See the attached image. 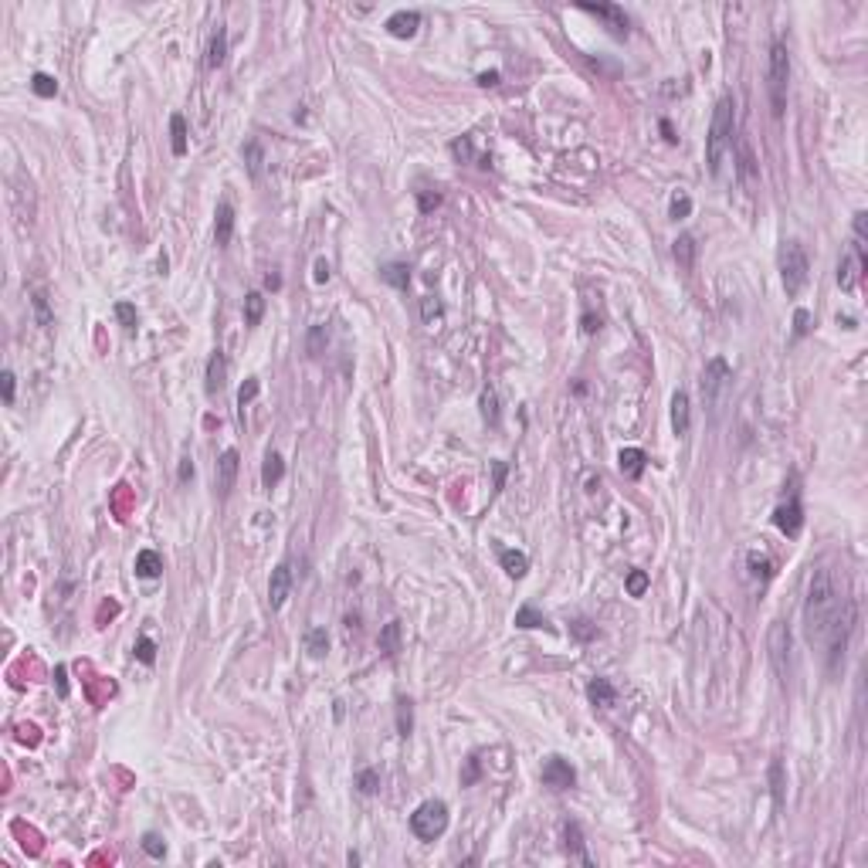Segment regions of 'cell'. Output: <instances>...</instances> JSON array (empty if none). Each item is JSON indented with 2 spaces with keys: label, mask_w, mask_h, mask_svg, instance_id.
Wrapping results in <instances>:
<instances>
[{
  "label": "cell",
  "mask_w": 868,
  "mask_h": 868,
  "mask_svg": "<svg viewBox=\"0 0 868 868\" xmlns=\"http://www.w3.org/2000/svg\"><path fill=\"white\" fill-rule=\"evenodd\" d=\"M838 590H834V577L827 567H814V574L807 580V601H804V631H807V641L821 645L824 631L838 611Z\"/></svg>",
  "instance_id": "1"
},
{
  "label": "cell",
  "mask_w": 868,
  "mask_h": 868,
  "mask_svg": "<svg viewBox=\"0 0 868 868\" xmlns=\"http://www.w3.org/2000/svg\"><path fill=\"white\" fill-rule=\"evenodd\" d=\"M736 133V102L733 95H723L713 109V122H709V136H706V163H709V173L719 177V166H723V153L730 150Z\"/></svg>",
  "instance_id": "2"
},
{
  "label": "cell",
  "mask_w": 868,
  "mask_h": 868,
  "mask_svg": "<svg viewBox=\"0 0 868 868\" xmlns=\"http://www.w3.org/2000/svg\"><path fill=\"white\" fill-rule=\"evenodd\" d=\"M855 621H858V607L855 601H845L838 604V611H834V618L827 624V631H824V641L821 645L827 648V671L834 675L841 662H845V651H848V638H851V631H855Z\"/></svg>",
  "instance_id": "3"
},
{
  "label": "cell",
  "mask_w": 868,
  "mask_h": 868,
  "mask_svg": "<svg viewBox=\"0 0 868 868\" xmlns=\"http://www.w3.org/2000/svg\"><path fill=\"white\" fill-rule=\"evenodd\" d=\"M787 82H790V55L783 41L770 45V68H767V89H770V109L774 119H783L787 112Z\"/></svg>",
  "instance_id": "4"
},
{
  "label": "cell",
  "mask_w": 868,
  "mask_h": 868,
  "mask_svg": "<svg viewBox=\"0 0 868 868\" xmlns=\"http://www.w3.org/2000/svg\"><path fill=\"white\" fill-rule=\"evenodd\" d=\"M807 275H811V262L804 255V248L797 241H783L780 248V282H783V292L794 299L801 295V289L807 285Z\"/></svg>",
  "instance_id": "5"
},
{
  "label": "cell",
  "mask_w": 868,
  "mask_h": 868,
  "mask_svg": "<svg viewBox=\"0 0 868 868\" xmlns=\"http://www.w3.org/2000/svg\"><path fill=\"white\" fill-rule=\"evenodd\" d=\"M730 383H733V370H730V363L723 357H713L706 363V370H702V401L706 407L719 414V407L726 401V390H730Z\"/></svg>",
  "instance_id": "6"
},
{
  "label": "cell",
  "mask_w": 868,
  "mask_h": 868,
  "mask_svg": "<svg viewBox=\"0 0 868 868\" xmlns=\"http://www.w3.org/2000/svg\"><path fill=\"white\" fill-rule=\"evenodd\" d=\"M411 831L421 841H438L448 831V804L445 801H424L414 814H411Z\"/></svg>",
  "instance_id": "7"
},
{
  "label": "cell",
  "mask_w": 868,
  "mask_h": 868,
  "mask_svg": "<svg viewBox=\"0 0 868 868\" xmlns=\"http://www.w3.org/2000/svg\"><path fill=\"white\" fill-rule=\"evenodd\" d=\"M790 645H794V638H790V627H787L783 621H777L774 627H770L767 648H770V662H774V671H777L783 682L790 678Z\"/></svg>",
  "instance_id": "8"
},
{
  "label": "cell",
  "mask_w": 868,
  "mask_h": 868,
  "mask_svg": "<svg viewBox=\"0 0 868 868\" xmlns=\"http://www.w3.org/2000/svg\"><path fill=\"white\" fill-rule=\"evenodd\" d=\"M862 271H865V245L862 241H851V251L841 255V262H838V285L845 292H851L858 285Z\"/></svg>",
  "instance_id": "9"
},
{
  "label": "cell",
  "mask_w": 868,
  "mask_h": 868,
  "mask_svg": "<svg viewBox=\"0 0 868 868\" xmlns=\"http://www.w3.org/2000/svg\"><path fill=\"white\" fill-rule=\"evenodd\" d=\"M580 10L583 14H594V17H601L604 27L614 34V38H627V14H624V7L618 3H580Z\"/></svg>",
  "instance_id": "10"
},
{
  "label": "cell",
  "mask_w": 868,
  "mask_h": 868,
  "mask_svg": "<svg viewBox=\"0 0 868 868\" xmlns=\"http://www.w3.org/2000/svg\"><path fill=\"white\" fill-rule=\"evenodd\" d=\"M543 783L553 787V790H570L577 783V770L567 763L563 757H550L543 763Z\"/></svg>",
  "instance_id": "11"
},
{
  "label": "cell",
  "mask_w": 868,
  "mask_h": 868,
  "mask_svg": "<svg viewBox=\"0 0 868 868\" xmlns=\"http://www.w3.org/2000/svg\"><path fill=\"white\" fill-rule=\"evenodd\" d=\"M774 526H777L780 533L787 536V539H794V536L801 533L804 526V509L797 499H787V502H780L777 509H774Z\"/></svg>",
  "instance_id": "12"
},
{
  "label": "cell",
  "mask_w": 868,
  "mask_h": 868,
  "mask_svg": "<svg viewBox=\"0 0 868 868\" xmlns=\"http://www.w3.org/2000/svg\"><path fill=\"white\" fill-rule=\"evenodd\" d=\"M289 594H292V567L289 563H278L271 570V580H268V604H271V611L285 607Z\"/></svg>",
  "instance_id": "13"
},
{
  "label": "cell",
  "mask_w": 868,
  "mask_h": 868,
  "mask_svg": "<svg viewBox=\"0 0 868 868\" xmlns=\"http://www.w3.org/2000/svg\"><path fill=\"white\" fill-rule=\"evenodd\" d=\"M238 465H241V458H238V451H234V448H227L221 458H218V495H221V499H227L231 489H234Z\"/></svg>",
  "instance_id": "14"
},
{
  "label": "cell",
  "mask_w": 868,
  "mask_h": 868,
  "mask_svg": "<svg viewBox=\"0 0 868 868\" xmlns=\"http://www.w3.org/2000/svg\"><path fill=\"white\" fill-rule=\"evenodd\" d=\"M224 383H227V360H224L221 350H214L211 360H207V383H204V390L214 397V394H221Z\"/></svg>",
  "instance_id": "15"
},
{
  "label": "cell",
  "mask_w": 868,
  "mask_h": 868,
  "mask_svg": "<svg viewBox=\"0 0 868 868\" xmlns=\"http://www.w3.org/2000/svg\"><path fill=\"white\" fill-rule=\"evenodd\" d=\"M418 27H421V14L418 10H397V14L387 17V31L394 38H414Z\"/></svg>",
  "instance_id": "16"
},
{
  "label": "cell",
  "mask_w": 868,
  "mask_h": 868,
  "mask_svg": "<svg viewBox=\"0 0 868 868\" xmlns=\"http://www.w3.org/2000/svg\"><path fill=\"white\" fill-rule=\"evenodd\" d=\"M671 427H675L678 438H685L689 427H692V404H689V394H685V390H678V394L671 397Z\"/></svg>",
  "instance_id": "17"
},
{
  "label": "cell",
  "mask_w": 868,
  "mask_h": 868,
  "mask_svg": "<svg viewBox=\"0 0 868 868\" xmlns=\"http://www.w3.org/2000/svg\"><path fill=\"white\" fill-rule=\"evenodd\" d=\"M231 234H234V207L227 201H221L218 204V214H214V241L224 248L231 241Z\"/></svg>",
  "instance_id": "18"
},
{
  "label": "cell",
  "mask_w": 868,
  "mask_h": 868,
  "mask_svg": "<svg viewBox=\"0 0 868 868\" xmlns=\"http://www.w3.org/2000/svg\"><path fill=\"white\" fill-rule=\"evenodd\" d=\"M645 465H648V455L641 448H624L621 455H618V468H621L627 478H641Z\"/></svg>",
  "instance_id": "19"
},
{
  "label": "cell",
  "mask_w": 868,
  "mask_h": 868,
  "mask_svg": "<svg viewBox=\"0 0 868 868\" xmlns=\"http://www.w3.org/2000/svg\"><path fill=\"white\" fill-rule=\"evenodd\" d=\"M163 574V557L156 550H139L136 553V577L143 580H156Z\"/></svg>",
  "instance_id": "20"
},
{
  "label": "cell",
  "mask_w": 868,
  "mask_h": 868,
  "mask_svg": "<svg viewBox=\"0 0 868 868\" xmlns=\"http://www.w3.org/2000/svg\"><path fill=\"white\" fill-rule=\"evenodd\" d=\"M587 695H590V702L601 706V709H611V706L618 702V689H614L607 678H594V682L587 685Z\"/></svg>",
  "instance_id": "21"
},
{
  "label": "cell",
  "mask_w": 868,
  "mask_h": 868,
  "mask_svg": "<svg viewBox=\"0 0 868 868\" xmlns=\"http://www.w3.org/2000/svg\"><path fill=\"white\" fill-rule=\"evenodd\" d=\"M282 475H285V462H282V455H278V451H268L265 465H262V485H265V489H275V485L282 482Z\"/></svg>",
  "instance_id": "22"
},
{
  "label": "cell",
  "mask_w": 868,
  "mask_h": 868,
  "mask_svg": "<svg viewBox=\"0 0 868 868\" xmlns=\"http://www.w3.org/2000/svg\"><path fill=\"white\" fill-rule=\"evenodd\" d=\"M224 58H227V31L218 24V31L211 34V45H207V68H221Z\"/></svg>",
  "instance_id": "23"
},
{
  "label": "cell",
  "mask_w": 868,
  "mask_h": 868,
  "mask_svg": "<svg viewBox=\"0 0 868 868\" xmlns=\"http://www.w3.org/2000/svg\"><path fill=\"white\" fill-rule=\"evenodd\" d=\"M736 153H739V163H736V173H739V180H743V183H753V177H757V159H753L750 143H746V139H739Z\"/></svg>",
  "instance_id": "24"
},
{
  "label": "cell",
  "mask_w": 868,
  "mask_h": 868,
  "mask_svg": "<svg viewBox=\"0 0 868 868\" xmlns=\"http://www.w3.org/2000/svg\"><path fill=\"white\" fill-rule=\"evenodd\" d=\"M695 251H699V245H695V238H692V234H678V238H675V245H671V255H675V262H678L682 268L695 265Z\"/></svg>",
  "instance_id": "25"
},
{
  "label": "cell",
  "mask_w": 868,
  "mask_h": 868,
  "mask_svg": "<svg viewBox=\"0 0 868 868\" xmlns=\"http://www.w3.org/2000/svg\"><path fill=\"white\" fill-rule=\"evenodd\" d=\"M380 278L387 282V285H394V289H407L411 285V268L404 265V262H390V265L380 268Z\"/></svg>",
  "instance_id": "26"
},
{
  "label": "cell",
  "mask_w": 868,
  "mask_h": 868,
  "mask_svg": "<svg viewBox=\"0 0 868 868\" xmlns=\"http://www.w3.org/2000/svg\"><path fill=\"white\" fill-rule=\"evenodd\" d=\"M380 651H383L387 658H394V655L401 651V621L383 624V631H380Z\"/></svg>",
  "instance_id": "27"
},
{
  "label": "cell",
  "mask_w": 868,
  "mask_h": 868,
  "mask_svg": "<svg viewBox=\"0 0 868 868\" xmlns=\"http://www.w3.org/2000/svg\"><path fill=\"white\" fill-rule=\"evenodd\" d=\"M563 838H567V851H570L574 858H580L583 865H590V855L583 851V834H580V824H574V821L567 824V827H563Z\"/></svg>",
  "instance_id": "28"
},
{
  "label": "cell",
  "mask_w": 868,
  "mask_h": 868,
  "mask_svg": "<svg viewBox=\"0 0 868 868\" xmlns=\"http://www.w3.org/2000/svg\"><path fill=\"white\" fill-rule=\"evenodd\" d=\"M502 570L509 574V577H526V570H529V560H526V553H519V550H502Z\"/></svg>",
  "instance_id": "29"
},
{
  "label": "cell",
  "mask_w": 868,
  "mask_h": 868,
  "mask_svg": "<svg viewBox=\"0 0 868 868\" xmlns=\"http://www.w3.org/2000/svg\"><path fill=\"white\" fill-rule=\"evenodd\" d=\"M170 146H173V156L187 153V119L183 115H170Z\"/></svg>",
  "instance_id": "30"
},
{
  "label": "cell",
  "mask_w": 868,
  "mask_h": 868,
  "mask_svg": "<svg viewBox=\"0 0 868 868\" xmlns=\"http://www.w3.org/2000/svg\"><path fill=\"white\" fill-rule=\"evenodd\" d=\"M326 343H329V329H326V322H319V326H312L309 336H306V353H309V357H322V353H326Z\"/></svg>",
  "instance_id": "31"
},
{
  "label": "cell",
  "mask_w": 868,
  "mask_h": 868,
  "mask_svg": "<svg viewBox=\"0 0 868 868\" xmlns=\"http://www.w3.org/2000/svg\"><path fill=\"white\" fill-rule=\"evenodd\" d=\"M241 153H245L248 173H251V177H262V163H265V150H262V143H258V139H248Z\"/></svg>",
  "instance_id": "32"
},
{
  "label": "cell",
  "mask_w": 868,
  "mask_h": 868,
  "mask_svg": "<svg viewBox=\"0 0 868 868\" xmlns=\"http://www.w3.org/2000/svg\"><path fill=\"white\" fill-rule=\"evenodd\" d=\"M265 315V295L262 292H248L245 299V326H258Z\"/></svg>",
  "instance_id": "33"
},
{
  "label": "cell",
  "mask_w": 868,
  "mask_h": 868,
  "mask_svg": "<svg viewBox=\"0 0 868 868\" xmlns=\"http://www.w3.org/2000/svg\"><path fill=\"white\" fill-rule=\"evenodd\" d=\"M306 651H309L312 658H322V655L329 651V634H326V627H312L309 634H306Z\"/></svg>",
  "instance_id": "34"
},
{
  "label": "cell",
  "mask_w": 868,
  "mask_h": 868,
  "mask_svg": "<svg viewBox=\"0 0 868 868\" xmlns=\"http://www.w3.org/2000/svg\"><path fill=\"white\" fill-rule=\"evenodd\" d=\"M482 418H485V424L499 427V394H495V387L482 390Z\"/></svg>",
  "instance_id": "35"
},
{
  "label": "cell",
  "mask_w": 868,
  "mask_h": 868,
  "mask_svg": "<svg viewBox=\"0 0 868 868\" xmlns=\"http://www.w3.org/2000/svg\"><path fill=\"white\" fill-rule=\"evenodd\" d=\"M31 89H34V95H41V99H55L58 95V82L51 75H45V71H38V75H31Z\"/></svg>",
  "instance_id": "36"
},
{
  "label": "cell",
  "mask_w": 868,
  "mask_h": 868,
  "mask_svg": "<svg viewBox=\"0 0 868 868\" xmlns=\"http://www.w3.org/2000/svg\"><path fill=\"white\" fill-rule=\"evenodd\" d=\"M515 627H546V618H543L536 607L522 604V607L515 611Z\"/></svg>",
  "instance_id": "37"
},
{
  "label": "cell",
  "mask_w": 868,
  "mask_h": 868,
  "mask_svg": "<svg viewBox=\"0 0 868 868\" xmlns=\"http://www.w3.org/2000/svg\"><path fill=\"white\" fill-rule=\"evenodd\" d=\"M648 583H651V580H648L645 570H631V574H627V580H624V590H627L631 597H645Z\"/></svg>",
  "instance_id": "38"
},
{
  "label": "cell",
  "mask_w": 868,
  "mask_h": 868,
  "mask_svg": "<svg viewBox=\"0 0 868 868\" xmlns=\"http://www.w3.org/2000/svg\"><path fill=\"white\" fill-rule=\"evenodd\" d=\"M746 563H750V574H753V577H763V580L774 577V563H770L767 553H750Z\"/></svg>",
  "instance_id": "39"
},
{
  "label": "cell",
  "mask_w": 868,
  "mask_h": 868,
  "mask_svg": "<svg viewBox=\"0 0 868 868\" xmlns=\"http://www.w3.org/2000/svg\"><path fill=\"white\" fill-rule=\"evenodd\" d=\"M31 306H34V315H38V326H51V312H48V295L41 289L31 292Z\"/></svg>",
  "instance_id": "40"
},
{
  "label": "cell",
  "mask_w": 868,
  "mask_h": 868,
  "mask_svg": "<svg viewBox=\"0 0 868 868\" xmlns=\"http://www.w3.org/2000/svg\"><path fill=\"white\" fill-rule=\"evenodd\" d=\"M421 315H424V322H427V326H434V322H441L445 309H441V302H438L434 295H424V299H421Z\"/></svg>",
  "instance_id": "41"
},
{
  "label": "cell",
  "mask_w": 868,
  "mask_h": 868,
  "mask_svg": "<svg viewBox=\"0 0 868 868\" xmlns=\"http://www.w3.org/2000/svg\"><path fill=\"white\" fill-rule=\"evenodd\" d=\"M411 730H414V713H411V702H407V699H401V702H397V733L407 739V736H411Z\"/></svg>",
  "instance_id": "42"
},
{
  "label": "cell",
  "mask_w": 868,
  "mask_h": 868,
  "mask_svg": "<svg viewBox=\"0 0 868 868\" xmlns=\"http://www.w3.org/2000/svg\"><path fill=\"white\" fill-rule=\"evenodd\" d=\"M115 319L122 322V329H126V333H133L136 319H139V315H136V306H133V302H115Z\"/></svg>",
  "instance_id": "43"
},
{
  "label": "cell",
  "mask_w": 868,
  "mask_h": 868,
  "mask_svg": "<svg viewBox=\"0 0 868 868\" xmlns=\"http://www.w3.org/2000/svg\"><path fill=\"white\" fill-rule=\"evenodd\" d=\"M143 851H146L150 858H163V855H166V841H163L159 834H153V831H146V834H143Z\"/></svg>",
  "instance_id": "44"
},
{
  "label": "cell",
  "mask_w": 868,
  "mask_h": 868,
  "mask_svg": "<svg viewBox=\"0 0 868 868\" xmlns=\"http://www.w3.org/2000/svg\"><path fill=\"white\" fill-rule=\"evenodd\" d=\"M357 787H360V794H377V787H380V774L377 770H360L357 774Z\"/></svg>",
  "instance_id": "45"
},
{
  "label": "cell",
  "mask_w": 868,
  "mask_h": 868,
  "mask_svg": "<svg viewBox=\"0 0 868 868\" xmlns=\"http://www.w3.org/2000/svg\"><path fill=\"white\" fill-rule=\"evenodd\" d=\"M258 390H262V383H258V377H248L245 383H241V390H238V407L245 411L248 404L258 397Z\"/></svg>",
  "instance_id": "46"
},
{
  "label": "cell",
  "mask_w": 868,
  "mask_h": 868,
  "mask_svg": "<svg viewBox=\"0 0 868 868\" xmlns=\"http://www.w3.org/2000/svg\"><path fill=\"white\" fill-rule=\"evenodd\" d=\"M770 783H774V804H783V763L774 760V767H770Z\"/></svg>",
  "instance_id": "47"
},
{
  "label": "cell",
  "mask_w": 868,
  "mask_h": 868,
  "mask_svg": "<svg viewBox=\"0 0 868 868\" xmlns=\"http://www.w3.org/2000/svg\"><path fill=\"white\" fill-rule=\"evenodd\" d=\"M451 153H455V159H462V163H471V159H475V146H471L468 136H462V139L451 143Z\"/></svg>",
  "instance_id": "48"
},
{
  "label": "cell",
  "mask_w": 868,
  "mask_h": 868,
  "mask_svg": "<svg viewBox=\"0 0 868 868\" xmlns=\"http://www.w3.org/2000/svg\"><path fill=\"white\" fill-rule=\"evenodd\" d=\"M668 214H671L675 221L689 218V214H692V201L685 197V194H675V197H671V207H668Z\"/></svg>",
  "instance_id": "49"
},
{
  "label": "cell",
  "mask_w": 868,
  "mask_h": 868,
  "mask_svg": "<svg viewBox=\"0 0 868 868\" xmlns=\"http://www.w3.org/2000/svg\"><path fill=\"white\" fill-rule=\"evenodd\" d=\"M136 658H139L143 665H153V662H156V645H153V638H139V641H136Z\"/></svg>",
  "instance_id": "50"
},
{
  "label": "cell",
  "mask_w": 868,
  "mask_h": 868,
  "mask_svg": "<svg viewBox=\"0 0 868 868\" xmlns=\"http://www.w3.org/2000/svg\"><path fill=\"white\" fill-rule=\"evenodd\" d=\"M14 390H17V377L10 370L0 373V394H3V404H14Z\"/></svg>",
  "instance_id": "51"
},
{
  "label": "cell",
  "mask_w": 868,
  "mask_h": 868,
  "mask_svg": "<svg viewBox=\"0 0 868 868\" xmlns=\"http://www.w3.org/2000/svg\"><path fill=\"white\" fill-rule=\"evenodd\" d=\"M418 204H421V214H431V211L441 204V194H438V190H421V194H418Z\"/></svg>",
  "instance_id": "52"
},
{
  "label": "cell",
  "mask_w": 868,
  "mask_h": 868,
  "mask_svg": "<svg viewBox=\"0 0 868 868\" xmlns=\"http://www.w3.org/2000/svg\"><path fill=\"white\" fill-rule=\"evenodd\" d=\"M312 278H315L319 285H326V282L333 278V268H329L326 258H315V265H312Z\"/></svg>",
  "instance_id": "53"
},
{
  "label": "cell",
  "mask_w": 868,
  "mask_h": 868,
  "mask_svg": "<svg viewBox=\"0 0 868 868\" xmlns=\"http://www.w3.org/2000/svg\"><path fill=\"white\" fill-rule=\"evenodd\" d=\"M574 634L580 641H590V638H597V627H590V621H574Z\"/></svg>",
  "instance_id": "54"
},
{
  "label": "cell",
  "mask_w": 868,
  "mask_h": 868,
  "mask_svg": "<svg viewBox=\"0 0 868 868\" xmlns=\"http://www.w3.org/2000/svg\"><path fill=\"white\" fill-rule=\"evenodd\" d=\"M807 322H811L807 309H797V312H794V336H804V333H807Z\"/></svg>",
  "instance_id": "55"
},
{
  "label": "cell",
  "mask_w": 868,
  "mask_h": 868,
  "mask_svg": "<svg viewBox=\"0 0 868 868\" xmlns=\"http://www.w3.org/2000/svg\"><path fill=\"white\" fill-rule=\"evenodd\" d=\"M55 682H58V695L65 699V695H68V668L65 665L55 668Z\"/></svg>",
  "instance_id": "56"
},
{
  "label": "cell",
  "mask_w": 868,
  "mask_h": 868,
  "mask_svg": "<svg viewBox=\"0 0 868 868\" xmlns=\"http://www.w3.org/2000/svg\"><path fill=\"white\" fill-rule=\"evenodd\" d=\"M177 478H180V482H190V478H194V462H190V458H180Z\"/></svg>",
  "instance_id": "57"
},
{
  "label": "cell",
  "mask_w": 868,
  "mask_h": 868,
  "mask_svg": "<svg viewBox=\"0 0 868 868\" xmlns=\"http://www.w3.org/2000/svg\"><path fill=\"white\" fill-rule=\"evenodd\" d=\"M478 85H482V89H495V85H499V71H482V75H478Z\"/></svg>",
  "instance_id": "58"
},
{
  "label": "cell",
  "mask_w": 868,
  "mask_h": 868,
  "mask_svg": "<svg viewBox=\"0 0 868 868\" xmlns=\"http://www.w3.org/2000/svg\"><path fill=\"white\" fill-rule=\"evenodd\" d=\"M597 329H601V315H590V312H587V315H583V333L590 336V333H597Z\"/></svg>",
  "instance_id": "59"
},
{
  "label": "cell",
  "mask_w": 868,
  "mask_h": 868,
  "mask_svg": "<svg viewBox=\"0 0 868 868\" xmlns=\"http://www.w3.org/2000/svg\"><path fill=\"white\" fill-rule=\"evenodd\" d=\"M478 780V760L471 757L468 760V770H465V777H462V783H475Z\"/></svg>",
  "instance_id": "60"
},
{
  "label": "cell",
  "mask_w": 868,
  "mask_h": 868,
  "mask_svg": "<svg viewBox=\"0 0 868 868\" xmlns=\"http://www.w3.org/2000/svg\"><path fill=\"white\" fill-rule=\"evenodd\" d=\"M492 468H495V489H502L506 485V462H495Z\"/></svg>",
  "instance_id": "61"
},
{
  "label": "cell",
  "mask_w": 868,
  "mask_h": 868,
  "mask_svg": "<svg viewBox=\"0 0 868 868\" xmlns=\"http://www.w3.org/2000/svg\"><path fill=\"white\" fill-rule=\"evenodd\" d=\"M265 285H268V289H282V275H275V271H271V275L265 278Z\"/></svg>",
  "instance_id": "62"
}]
</instances>
